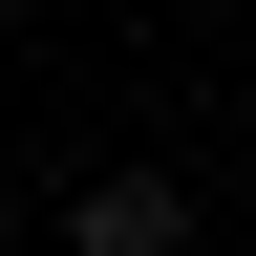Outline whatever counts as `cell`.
Returning a JSON list of instances; mask_svg holds the SVG:
<instances>
[{"label":"cell","mask_w":256,"mask_h":256,"mask_svg":"<svg viewBox=\"0 0 256 256\" xmlns=\"http://www.w3.org/2000/svg\"><path fill=\"white\" fill-rule=\"evenodd\" d=\"M171 235H192V192H171V171H107V192H86V235H64V256H171Z\"/></svg>","instance_id":"6da1fadb"}]
</instances>
